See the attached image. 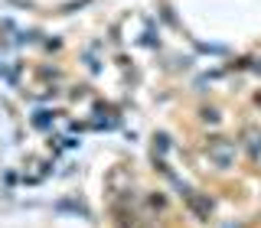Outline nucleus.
Masks as SVG:
<instances>
[{
	"mask_svg": "<svg viewBox=\"0 0 261 228\" xmlns=\"http://www.w3.org/2000/svg\"><path fill=\"white\" fill-rule=\"evenodd\" d=\"M209 153L219 160V166H228V160H232V147H228V144H225V147H222V144H216Z\"/></svg>",
	"mask_w": 261,
	"mask_h": 228,
	"instance_id": "f257e3e1",
	"label": "nucleus"
}]
</instances>
